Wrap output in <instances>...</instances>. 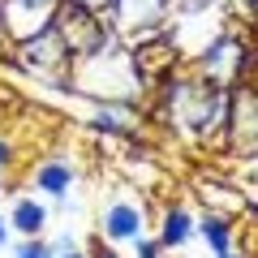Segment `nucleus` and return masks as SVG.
I'll use <instances>...</instances> for the list:
<instances>
[{
    "mask_svg": "<svg viewBox=\"0 0 258 258\" xmlns=\"http://www.w3.org/2000/svg\"><path fill=\"white\" fill-rule=\"evenodd\" d=\"M69 86L120 108V103L138 99L142 78H138V69H134V60H129V47L120 43V39H112V43L95 47V52H86V56H74V64H69Z\"/></svg>",
    "mask_w": 258,
    "mask_h": 258,
    "instance_id": "1",
    "label": "nucleus"
},
{
    "mask_svg": "<svg viewBox=\"0 0 258 258\" xmlns=\"http://www.w3.org/2000/svg\"><path fill=\"white\" fill-rule=\"evenodd\" d=\"M13 60H18V69H26L30 78H43V82L69 91V64H74V56H69V47L60 43V35H56L52 26L18 39V43H13Z\"/></svg>",
    "mask_w": 258,
    "mask_h": 258,
    "instance_id": "2",
    "label": "nucleus"
},
{
    "mask_svg": "<svg viewBox=\"0 0 258 258\" xmlns=\"http://www.w3.org/2000/svg\"><path fill=\"white\" fill-rule=\"evenodd\" d=\"M172 0H112L103 22L112 26V35L120 39L125 47L142 43V39H155L172 26Z\"/></svg>",
    "mask_w": 258,
    "mask_h": 258,
    "instance_id": "3",
    "label": "nucleus"
},
{
    "mask_svg": "<svg viewBox=\"0 0 258 258\" xmlns=\"http://www.w3.org/2000/svg\"><path fill=\"white\" fill-rule=\"evenodd\" d=\"M47 26L60 35V43L69 47V56H86V52H95V47H103V43H112V26L103 22V13H91V9H82L78 0H56V9H52V22Z\"/></svg>",
    "mask_w": 258,
    "mask_h": 258,
    "instance_id": "4",
    "label": "nucleus"
},
{
    "mask_svg": "<svg viewBox=\"0 0 258 258\" xmlns=\"http://www.w3.org/2000/svg\"><path fill=\"white\" fill-rule=\"evenodd\" d=\"M56 0H0V30L18 43V39L35 35L52 22Z\"/></svg>",
    "mask_w": 258,
    "mask_h": 258,
    "instance_id": "5",
    "label": "nucleus"
},
{
    "mask_svg": "<svg viewBox=\"0 0 258 258\" xmlns=\"http://www.w3.org/2000/svg\"><path fill=\"white\" fill-rule=\"evenodd\" d=\"M99 232L108 241H134V237H142L147 232V207L142 203H129V198H120V203H112L108 211H103V220H99Z\"/></svg>",
    "mask_w": 258,
    "mask_h": 258,
    "instance_id": "6",
    "label": "nucleus"
},
{
    "mask_svg": "<svg viewBox=\"0 0 258 258\" xmlns=\"http://www.w3.org/2000/svg\"><path fill=\"white\" fill-rule=\"evenodd\" d=\"M194 237H203L211 254H228V249H237V220L220 211H203L194 215Z\"/></svg>",
    "mask_w": 258,
    "mask_h": 258,
    "instance_id": "7",
    "label": "nucleus"
},
{
    "mask_svg": "<svg viewBox=\"0 0 258 258\" xmlns=\"http://www.w3.org/2000/svg\"><path fill=\"white\" fill-rule=\"evenodd\" d=\"M30 185L47 198H69V189L78 185V168L64 164V159H43V164L30 172Z\"/></svg>",
    "mask_w": 258,
    "mask_h": 258,
    "instance_id": "8",
    "label": "nucleus"
},
{
    "mask_svg": "<svg viewBox=\"0 0 258 258\" xmlns=\"http://www.w3.org/2000/svg\"><path fill=\"white\" fill-rule=\"evenodd\" d=\"M5 224H9V232H22V237H43L47 232V207L39 203L35 194H22V198H13Z\"/></svg>",
    "mask_w": 258,
    "mask_h": 258,
    "instance_id": "9",
    "label": "nucleus"
},
{
    "mask_svg": "<svg viewBox=\"0 0 258 258\" xmlns=\"http://www.w3.org/2000/svg\"><path fill=\"white\" fill-rule=\"evenodd\" d=\"M155 237H159V245H164V254H168V249H181L185 241L194 237V211L181 207V203L164 207V211H159V232H155Z\"/></svg>",
    "mask_w": 258,
    "mask_h": 258,
    "instance_id": "10",
    "label": "nucleus"
},
{
    "mask_svg": "<svg viewBox=\"0 0 258 258\" xmlns=\"http://www.w3.org/2000/svg\"><path fill=\"white\" fill-rule=\"evenodd\" d=\"M91 129H103V134H120V129H125V120H120L116 103H103V108L91 116Z\"/></svg>",
    "mask_w": 258,
    "mask_h": 258,
    "instance_id": "11",
    "label": "nucleus"
},
{
    "mask_svg": "<svg viewBox=\"0 0 258 258\" xmlns=\"http://www.w3.org/2000/svg\"><path fill=\"white\" fill-rule=\"evenodd\" d=\"M13 258H56V249L43 237H22V245L13 249Z\"/></svg>",
    "mask_w": 258,
    "mask_h": 258,
    "instance_id": "12",
    "label": "nucleus"
},
{
    "mask_svg": "<svg viewBox=\"0 0 258 258\" xmlns=\"http://www.w3.org/2000/svg\"><path fill=\"white\" fill-rule=\"evenodd\" d=\"M134 258H164V245H159V237H134Z\"/></svg>",
    "mask_w": 258,
    "mask_h": 258,
    "instance_id": "13",
    "label": "nucleus"
},
{
    "mask_svg": "<svg viewBox=\"0 0 258 258\" xmlns=\"http://www.w3.org/2000/svg\"><path fill=\"white\" fill-rule=\"evenodd\" d=\"M5 168H13V142L0 134V172H5Z\"/></svg>",
    "mask_w": 258,
    "mask_h": 258,
    "instance_id": "14",
    "label": "nucleus"
},
{
    "mask_svg": "<svg viewBox=\"0 0 258 258\" xmlns=\"http://www.w3.org/2000/svg\"><path fill=\"white\" fill-rule=\"evenodd\" d=\"M78 5H82V9H91V13H108L112 0H78Z\"/></svg>",
    "mask_w": 258,
    "mask_h": 258,
    "instance_id": "15",
    "label": "nucleus"
},
{
    "mask_svg": "<svg viewBox=\"0 0 258 258\" xmlns=\"http://www.w3.org/2000/svg\"><path fill=\"white\" fill-rule=\"evenodd\" d=\"M56 258H91V249H74L69 245V249H56Z\"/></svg>",
    "mask_w": 258,
    "mask_h": 258,
    "instance_id": "16",
    "label": "nucleus"
},
{
    "mask_svg": "<svg viewBox=\"0 0 258 258\" xmlns=\"http://www.w3.org/2000/svg\"><path fill=\"white\" fill-rule=\"evenodd\" d=\"M91 258H120L116 249H91Z\"/></svg>",
    "mask_w": 258,
    "mask_h": 258,
    "instance_id": "17",
    "label": "nucleus"
},
{
    "mask_svg": "<svg viewBox=\"0 0 258 258\" xmlns=\"http://www.w3.org/2000/svg\"><path fill=\"white\" fill-rule=\"evenodd\" d=\"M5 245H9V224L0 220V249H5Z\"/></svg>",
    "mask_w": 258,
    "mask_h": 258,
    "instance_id": "18",
    "label": "nucleus"
},
{
    "mask_svg": "<svg viewBox=\"0 0 258 258\" xmlns=\"http://www.w3.org/2000/svg\"><path fill=\"white\" fill-rule=\"evenodd\" d=\"M215 258H249V254H241V249H228V254H215Z\"/></svg>",
    "mask_w": 258,
    "mask_h": 258,
    "instance_id": "19",
    "label": "nucleus"
},
{
    "mask_svg": "<svg viewBox=\"0 0 258 258\" xmlns=\"http://www.w3.org/2000/svg\"><path fill=\"white\" fill-rule=\"evenodd\" d=\"M0 194H5V172H0Z\"/></svg>",
    "mask_w": 258,
    "mask_h": 258,
    "instance_id": "20",
    "label": "nucleus"
}]
</instances>
